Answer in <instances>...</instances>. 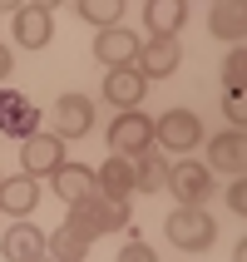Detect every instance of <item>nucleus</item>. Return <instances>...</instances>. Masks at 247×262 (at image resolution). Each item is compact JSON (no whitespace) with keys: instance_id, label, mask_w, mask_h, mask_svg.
Here are the masks:
<instances>
[{"instance_id":"ddd939ff","label":"nucleus","mask_w":247,"mask_h":262,"mask_svg":"<svg viewBox=\"0 0 247 262\" xmlns=\"http://www.w3.org/2000/svg\"><path fill=\"white\" fill-rule=\"evenodd\" d=\"M94 193L109 198V203H129V193H133V159L109 154L104 168H94Z\"/></svg>"},{"instance_id":"6ab92c4d","label":"nucleus","mask_w":247,"mask_h":262,"mask_svg":"<svg viewBox=\"0 0 247 262\" xmlns=\"http://www.w3.org/2000/svg\"><path fill=\"white\" fill-rule=\"evenodd\" d=\"M168 168H173V163L163 159L159 148H144V154L133 159V193H159V188H168Z\"/></svg>"},{"instance_id":"c85d7f7f","label":"nucleus","mask_w":247,"mask_h":262,"mask_svg":"<svg viewBox=\"0 0 247 262\" xmlns=\"http://www.w3.org/2000/svg\"><path fill=\"white\" fill-rule=\"evenodd\" d=\"M30 5H40V10H55V5H64V0H30Z\"/></svg>"},{"instance_id":"c756f323","label":"nucleus","mask_w":247,"mask_h":262,"mask_svg":"<svg viewBox=\"0 0 247 262\" xmlns=\"http://www.w3.org/2000/svg\"><path fill=\"white\" fill-rule=\"evenodd\" d=\"M20 5H25V0H0V15H5V10H20Z\"/></svg>"},{"instance_id":"4468645a","label":"nucleus","mask_w":247,"mask_h":262,"mask_svg":"<svg viewBox=\"0 0 247 262\" xmlns=\"http://www.w3.org/2000/svg\"><path fill=\"white\" fill-rule=\"evenodd\" d=\"M144 74L133 70V64H119V70H109L104 74V99L114 104L119 114H124V109H139V99H144Z\"/></svg>"},{"instance_id":"bb28decb","label":"nucleus","mask_w":247,"mask_h":262,"mask_svg":"<svg viewBox=\"0 0 247 262\" xmlns=\"http://www.w3.org/2000/svg\"><path fill=\"white\" fill-rule=\"evenodd\" d=\"M10 70H15V55H10V50H5V45H0V84L10 79Z\"/></svg>"},{"instance_id":"6e6552de","label":"nucleus","mask_w":247,"mask_h":262,"mask_svg":"<svg viewBox=\"0 0 247 262\" xmlns=\"http://www.w3.org/2000/svg\"><path fill=\"white\" fill-rule=\"evenodd\" d=\"M208 168H213V173L242 178V173H247V129L213 134V144H208Z\"/></svg>"},{"instance_id":"2eb2a0df","label":"nucleus","mask_w":247,"mask_h":262,"mask_svg":"<svg viewBox=\"0 0 247 262\" xmlns=\"http://www.w3.org/2000/svg\"><path fill=\"white\" fill-rule=\"evenodd\" d=\"M208 30L228 45H242L247 40V0H213L208 10Z\"/></svg>"},{"instance_id":"7ed1b4c3","label":"nucleus","mask_w":247,"mask_h":262,"mask_svg":"<svg viewBox=\"0 0 247 262\" xmlns=\"http://www.w3.org/2000/svg\"><path fill=\"white\" fill-rule=\"evenodd\" d=\"M159 144V124L148 114H139V109H124V114L109 124V154H119V159H139L144 148Z\"/></svg>"},{"instance_id":"39448f33","label":"nucleus","mask_w":247,"mask_h":262,"mask_svg":"<svg viewBox=\"0 0 247 262\" xmlns=\"http://www.w3.org/2000/svg\"><path fill=\"white\" fill-rule=\"evenodd\" d=\"M153 124H159V148H173V154H188L203 139V119L193 114V109H168Z\"/></svg>"},{"instance_id":"1a4fd4ad","label":"nucleus","mask_w":247,"mask_h":262,"mask_svg":"<svg viewBox=\"0 0 247 262\" xmlns=\"http://www.w3.org/2000/svg\"><path fill=\"white\" fill-rule=\"evenodd\" d=\"M35 129H40V109L30 104V94L0 89V134H10V139H20V144H25Z\"/></svg>"},{"instance_id":"f257e3e1","label":"nucleus","mask_w":247,"mask_h":262,"mask_svg":"<svg viewBox=\"0 0 247 262\" xmlns=\"http://www.w3.org/2000/svg\"><path fill=\"white\" fill-rule=\"evenodd\" d=\"M70 228H79V233L89 237V243H99V237L119 233V228H129V203H109V198H99V193H89V198H79V203H70Z\"/></svg>"},{"instance_id":"412c9836","label":"nucleus","mask_w":247,"mask_h":262,"mask_svg":"<svg viewBox=\"0 0 247 262\" xmlns=\"http://www.w3.org/2000/svg\"><path fill=\"white\" fill-rule=\"evenodd\" d=\"M44 252H50L55 262H84V257H89V237L79 233V228H70V223H64L59 233H50Z\"/></svg>"},{"instance_id":"f3484780","label":"nucleus","mask_w":247,"mask_h":262,"mask_svg":"<svg viewBox=\"0 0 247 262\" xmlns=\"http://www.w3.org/2000/svg\"><path fill=\"white\" fill-rule=\"evenodd\" d=\"M35 203H40V183L30 173H10L0 178V213H10V218H25V213H35Z\"/></svg>"},{"instance_id":"aec40b11","label":"nucleus","mask_w":247,"mask_h":262,"mask_svg":"<svg viewBox=\"0 0 247 262\" xmlns=\"http://www.w3.org/2000/svg\"><path fill=\"white\" fill-rule=\"evenodd\" d=\"M50 178H55V193L64 198V203H79V198L94 193V168H84V163H70V159H64Z\"/></svg>"},{"instance_id":"f8f14e48","label":"nucleus","mask_w":247,"mask_h":262,"mask_svg":"<svg viewBox=\"0 0 247 262\" xmlns=\"http://www.w3.org/2000/svg\"><path fill=\"white\" fill-rule=\"evenodd\" d=\"M139 45L144 40H139L129 25H109V30L94 35V55H99L109 70H119V64H133V59H139Z\"/></svg>"},{"instance_id":"5701e85b","label":"nucleus","mask_w":247,"mask_h":262,"mask_svg":"<svg viewBox=\"0 0 247 262\" xmlns=\"http://www.w3.org/2000/svg\"><path fill=\"white\" fill-rule=\"evenodd\" d=\"M222 84L228 89H247V50L233 45V55L222 59Z\"/></svg>"},{"instance_id":"a211bd4d","label":"nucleus","mask_w":247,"mask_h":262,"mask_svg":"<svg viewBox=\"0 0 247 262\" xmlns=\"http://www.w3.org/2000/svg\"><path fill=\"white\" fill-rule=\"evenodd\" d=\"M183 20H188V0H144V25H148V35H173V40H178Z\"/></svg>"},{"instance_id":"4be33fe9","label":"nucleus","mask_w":247,"mask_h":262,"mask_svg":"<svg viewBox=\"0 0 247 262\" xmlns=\"http://www.w3.org/2000/svg\"><path fill=\"white\" fill-rule=\"evenodd\" d=\"M74 10H79V20H89L94 30H109V25H119L124 0H74Z\"/></svg>"},{"instance_id":"f03ea898","label":"nucleus","mask_w":247,"mask_h":262,"mask_svg":"<svg viewBox=\"0 0 247 262\" xmlns=\"http://www.w3.org/2000/svg\"><path fill=\"white\" fill-rule=\"evenodd\" d=\"M163 237H168L178 252H208L218 243V223H213V213H203V208L178 203V213H168V223H163Z\"/></svg>"},{"instance_id":"0eeeda50","label":"nucleus","mask_w":247,"mask_h":262,"mask_svg":"<svg viewBox=\"0 0 247 262\" xmlns=\"http://www.w3.org/2000/svg\"><path fill=\"white\" fill-rule=\"evenodd\" d=\"M178 59H183V50H178L173 35H148V45H139L133 70L144 74V79H168V74L178 70Z\"/></svg>"},{"instance_id":"423d86ee","label":"nucleus","mask_w":247,"mask_h":262,"mask_svg":"<svg viewBox=\"0 0 247 262\" xmlns=\"http://www.w3.org/2000/svg\"><path fill=\"white\" fill-rule=\"evenodd\" d=\"M44 243H50V237H44L35 223L15 218L10 228H5V237H0V257H5V262H44V257H50Z\"/></svg>"},{"instance_id":"20e7f679","label":"nucleus","mask_w":247,"mask_h":262,"mask_svg":"<svg viewBox=\"0 0 247 262\" xmlns=\"http://www.w3.org/2000/svg\"><path fill=\"white\" fill-rule=\"evenodd\" d=\"M168 193H173L178 203H193V208H203L208 198H213V168L198 159H183L168 168Z\"/></svg>"},{"instance_id":"393cba45","label":"nucleus","mask_w":247,"mask_h":262,"mask_svg":"<svg viewBox=\"0 0 247 262\" xmlns=\"http://www.w3.org/2000/svg\"><path fill=\"white\" fill-rule=\"evenodd\" d=\"M228 208H233L237 218H247V173L233 178V188H228Z\"/></svg>"},{"instance_id":"a878e982","label":"nucleus","mask_w":247,"mask_h":262,"mask_svg":"<svg viewBox=\"0 0 247 262\" xmlns=\"http://www.w3.org/2000/svg\"><path fill=\"white\" fill-rule=\"evenodd\" d=\"M119 262H159V257H153V248H148V243H129V248L119 252Z\"/></svg>"},{"instance_id":"dca6fc26","label":"nucleus","mask_w":247,"mask_h":262,"mask_svg":"<svg viewBox=\"0 0 247 262\" xmlns=\"http://www.w3.org/2000/svg\"><path fill=\"white\" fill-rule=\"evenodd\" d=\"M50 35H55V15L25 0V5L15 10V40L25 45V50H44V45H50Z\"/></svg>"},{"instance_id":"9d476101","label":"nucleus","mask_w":247,"mask_h":262,"mask_svg":"<svg viewBox=\"0 0 247 262\" xmlns=\"http://www.w3.org/2000/svg\"><path fill=\"white\" fill-rule=\"evenodd\" d=\"M59 163H64V139L59 134H30L25 144H20V173H55Z\"/></svg>"},{"instance_id":"9b49d317","label":"nucleus","mask_w":247,"mask_h":262,"mask_svg":"<svg viewBox=\"0 0 247 262\" xmlns=\"http://www.w3.org/2000/svg\"><path fill=\"white\" fill-rule=\"evenodd\" d=\"M89 129H94V104H89V94H59V104H55V134H59V139H84Z\"/></svg>"},{"instance_id":"b1692460","label":"nucleus","mask_w":247,"mask_h":262,"mask_svg":"<svg viewBox=\"0 0 247 262\" xmlns=\"http://www.w3.org/2000/svg\"><path fill=\"white\" fill-rule=\"evenodd\" d=\"M222 119H228V129H247V89L222 94Z\"/></svg>"},{"instance_id":"cd10ccee","label":"nucleus","mask_w":247,"mask_h":262,"mask_svg":"<svg viewBox=\"0 0 247 262\" xmlns=\"http://www.w3.org/2000/svg\"><path fill=\"white\" fill-rule=\"evenodd\" d=\"M233 262H247V237H242V243L233 248Z\"/></svg>"}]
</instances>
